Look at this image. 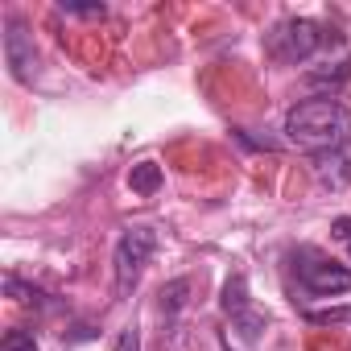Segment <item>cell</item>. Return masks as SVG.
<instances>
[{
  "mask_svg": "<svg viewBox=\"0 0 351 351\" xmlns=\"http://www.w3.org/2000/svg\"><path fill=\"white\" fill-rule=\"evenodd\" d=\"M285 141L310 157L343 153V145L351 141V112L330 95L302 99L285 112Z\"/></svg>",
  "mask_w": 351,
  "mask_h": 351,
  "instance_id": "cell-1",
  "label": "cell"
},
{
  "mask_svg": "<svg viewBox=\"0 0 351 351\" xmlns=\"http://www.w3.org/2000/svg\"><path fill=\"white\" fill-rule=\"evenodd\" d=\"M289 261H293L289 269H293L302 293H310V298H339V293H351V269L339 265L335 256H326V252L302 244V248L289 252Z\"/></svg>",
  "mask_w": 351,
  "mask_h": 351,
  "instance_id": "cell-2",
  "label": "cell"
},
{
  "mask_svg": "<svg viewBox=\"0 0 351 351\" xmlns=\"http://www.w3.org/2000/svg\"><path fill=\"white\" fill-rule=\"evenodd\" d=\"M322 46H339V34L326 29V25H318V21H310V17H289V21H281L269 34V50L281 62H306Z\"/></svg>",
  "mask_w": 351,
  "mask_h": 351,
  "instance_id": "cell-3",
  "label": "cell"
},
{
  "mask_svg": "<svg viewBox=\"0 0 351 351\" xmlns=\"http://www.w3.org/2000/svg\"><path fill=\"white\" fill-rule=\"evenodd\" d=\"M157 252V232L153 228H128L120 240H116V256H112V265H116V293L120 298H128L132 289H136V281H141V273H145V265H149V256Z\"/></svg>",
  "mask_w": 351,
  "mask_h": 351,
  "instance_id": "cell-4",
  "label": "cell"
},
{
  "mask_svg": "<svg viewBox=\"0 0 351 351\" xmlns=\"http://www.w3.org/2000/svg\"><path fill=\"white\" fill-rule=\"evenodd\" d=\"M223 310L232 314V326L240 330V339H256L261 330H265V314L252 306V298H248V281H244V273H232L228 277V285H223Z\"/></svg>",
  "mask_w": 351,
  "mask_h": 351,
  "instance_id": "cell-5",
  "label": "cell"
},
{
  "mask_svg": "<svg viewBox=\"0 0 351 351\" xmlns=\"http://www.w3.org/2000/svg\"><path fill=\"white\" fill-rule=\"evenodd\" d=\"M5 62H9V71H13V79H17V83H34L38 50H34L29 29H25L17 17H9V21H5Z\"/></svg>",
  "mask_w": 351,
  "mask_h": 351,
  "instance_id": "cell-6",
  "label": "cell"
},
{
  "mask_svg": "<svg viewBox=\"0 0 351 351\" xmlns=\"http://www.w3.org/2000/svg\"><path fill=\"white\" fill-rule=\"evenodd\" d=\"M314 173H318V182L330 186V191H343L351 182V165L343 161V153H322L314 157Z\"/></svg>",
  "mask_w": 351,
  "mask_h": 351,
  "instance_id": "cell-7",
  "label": "cell"
},
{
  "mask_svg": "<svg viewBox=\"0 0 351 351\" xmlns=\"http://www.w3.org/2000/svg\"><path fill=\"white\" fill-rule=\"evenodd\" d=\"M128 186H132V195H141V199L157 195V191H161V165H157V161H136V165L128 169Z\"/></svg>",
  "mask_w": 351,
  "mask_h": 351,
  "instance_id": "cell-8",
  "label": "cell"
},
{
  "mask_svg": "<svg viewBox=\"0 0 351 351\" xmlns=\"http://www.w3.org/2000/svg\"><path fill=\"white\" fill-rule=\"evenodd\" d=\"M186 293H191V281H186V277L169 281V285L161 289V314H165V318H173V314L186 306Z\"/></svg>",
  "mask_w": 351,
  "mask_h": 351,
  "instance_id": "cell-9",
  "label": "cell"
},
{
  "mask_svg": "<svg viewBox=\"0 0 351 351\" xmlns=\"http://www.w3.org/2000/svg\"><path fill=\"white\" fill-rule=\"evenodd\" d=\"M306 322H314V326H335V322H351V306H330V310H306Z\"/></svg>",
  "mask_w": 351,
  "mask_h": 351,
  "instance_id": "cell-10",
  "label": "cell"
},
{
  "mask_svg": "<svg viewBox=\"0 0 351 351\" xmlns=\"http://www.w3.org/2000/svg\"><path fill=\"white\" fill-rule=\"evenodd\" d=\"M5 289H9V293H13L17 302H25V306H42V298H46L42 289H34V285H25L21 277H5Z\"/></svg>",
  "mask_w": 351,
  "mask_h": 351,
  "instance_id": "cell-11",
  "label": "cell"
},
{
  "mask_svg": "<svg viewBox=\"0 0 351 351\" xmlns=\"http://www.w3.org/2000/svg\"><path fill=\"white\" fill-rule=\"evenodd\" d=\"M0 351H38V335L34 330H9Z\"/></svg>",
  "mask_w": 351,
  "mask_h": 351,
  "instance_id": "cell-12",
  "label": "cell"
},
{
  "mask_svg": "<svg viewBox=\"0 0 351 351\" xmlns=\"http://www.w3.org/2000/svg\"><path fill=\"white\" fill-rule=\"evenodd\" d=\"M330 236H335V240H343V244H347V252H351V215H339V219L330 223Z\"/></svg>",
  "mask_w": 351,
  "mask_h": 351,
  "instance_id": "cell-13",
  "label": "cell"
},
{
  "mask_svg": "<svg viewBox=\"0 0 351 351\" xmlns=\"http://www.w3.org/2000/svg\"><path fill=\"white\" fill-rule=\"evenodd\" d=\"M116 351H141V339H136V326H124V330H120V343H116Z\"/></svg>",
  "mask_w": 351,
  "mask_h": 351,
  "instance_id": "cell-14",
  "label": "cell"
},
{
  "mask_svg": "<svg viewBox=\"0 0 351 351\" xmlns=\"http://www.w3.org/2000/svg\"><path fill=\"white\" fill-rule=\"evenodd\" d=\"M62 13H75V17H104V5H62Z\"/></svg>",
  "mask_w": 351,
  "mask_h": 351,
  "instance_id": "cell-15",
  "label": "cell"
}]
</instances>
